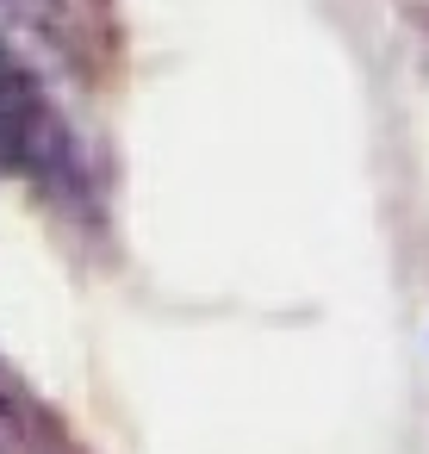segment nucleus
Instances as JSON below:
<instances>
[{"label": "nucleus", "mask_w": 429, "mask_h": 454, "mask_svg": "<svg viewBox=\"0 0 429 454\" xmlns=\"http://www.w3.org/2000/svg\"><path fill=\"white\" fill-rule=\"evenodd\" d=\"M0 156L44 187H82V150L13 51H0Z\"/></svg>", "instance_id": "f257e3e1"}, {"label": "nucleus", "mask_w": 429, "mask_h": 454, "mask_svg": "<svg viewBox=\"0 0 429 454\" xmlns=\"http://www.w3.org/2000/svg\"><path fill=\"white\" fill-rule=\"evenodd\" d=\"M0 454H75L44 404L7 373V361H0Z\"/></svg>", "instance_id": "f03ea898"}]
</instances>
